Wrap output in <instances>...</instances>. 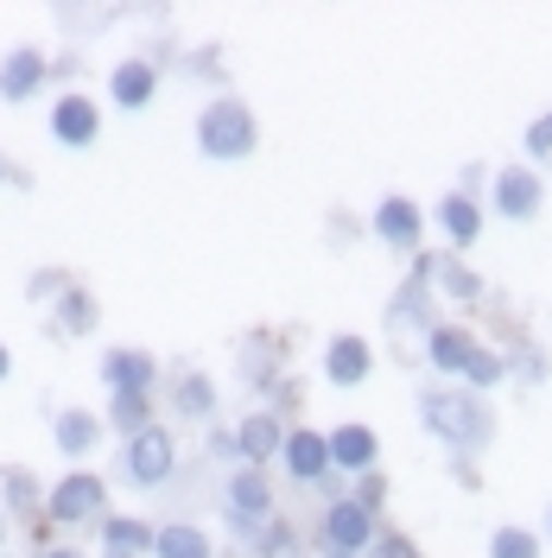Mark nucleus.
I'll list each match as a JSON object with an SVG mask.
<instances>
[{"mask_svg":"<svg viewBox=\"0 0 552 558\" xmlns=\"http://www.w3.org/2000/svg\"><path fill=\"white\" fill-rule=\"evenodd\" d=\"M495 209H502V216H533V209H540V178L533 172H502L495 178Z\"/></svg>","mask_w":552,"mask_h":558,"instance_id":"9d476101","label":"nucleus"},{"mask_svg":"<svg viewBox=\"0 0 552 558\" xmlns=\"http://www.w3.org/2000/svg\"><path fill=\"white\" fill-rule=\"evenodd\" d=\"M89 324H96V305H89L83 292H70L64 299V330H89Z\"/></svg>","mask_w":552,"mask_h":558,"instance_id":"393cba45","label":"nucleus"},{"mask_svg":"<svg viewBox=\"0 0 552 558\" xmlns=\"http://www.w3.org/2000/svg\"><path fill=\"white\" fill-rule=\"evenodd\" d=\"M38 83H45V58H38L33 45H13L7 64H0V96H7V102H26Z\"/></svg>","mask_w":552,"mask_h":558,"instance_id":"39448f33","label":"nucleus"},{"mask_svg":"<svg viewBox=\"0 0 552 558\" xmlns=\"http://www.w3.org/2000/svg\"><path fill=\"white\" fill-rule=\"evenodd\" d=\"M45 558H83V553H45Z\"/></svg>","mask_w":552,"mask_h":558,"instance_id":"c85d7f7f","label":"nucleus"},{"mask_svg":"<svg viewBox=\"0 0 552 558\" xmlns=\"http://www.w3.org/2000/svg\"><path fill=\"white\" fill-rule=\"evenodd\" d=\"M0 375H7V349H0Z\"/></svg>","mask_w":552,"mask_h":558,"instance_id":"c756f323","label":"nucleus"},{"mask_svg":"<svg viewBox=\"0 0 552 558\" xmlns=\"http://www.w3.org/2000/svg\"><path fill=\"white\" fill-rule=\"evenodd\" d=\"M464 375H470V381H477V387H489V381H502V362H495V355H483V349H477Z\"/></svg>","mask_w":552,"mask_h":558,"instance_id":"a878e982","label":"nucleus"},{"mask_svg":"<svg viewBox=\"0 0 552 558\" xmlns=\"http://www.w3.org/2000/svg\"><path fill=\"white\" fill-rule=\"evenodd\" d=\"M103 546L115 558H134L153 546V526H140V521H103Z\"/></svg>","mask_w":552,"mask_h":558,"instance_id":"a211bd4d","label":"nucleus"},{"mask_svg":"<svg viewBox=\"0 0 552 558\" xmlns=\"http://www.w3.org/2000/svg\"><path fill=\"white\" fill-rule=\"evenodd\" d=\"M279 445H286V438H279V425H274L267 413H254V418L242 425V432H236V451H242L248 463H261V457H274Z\"/></svg>","mask_w":552,"mask_h":558,"instance_id":"2eb2a0df","label":"nucleus"},{"mask_svg":"<svg viewBox=\"0 0 552 558\" xmlns=\"http://www.w3.org/2000/svg\"><path fill=\"white\" fill-rule=\"evenodd\" d=\"M96 128H103V114H96V102H89V96H64V102L51 108V134L64 140V146H89V140H96Z\"/></svg>","mask_w":552,"mask_h":558,"instance_id":"423d86ee","label":"nucleus"},{"mask_svg":"<svg viewBox=\"0 0 552 558\" xmlns=\"http://www.w3.org/2000/svg\"><path fill=\"white\" fill-rule=\"evenodd\" d=\"M89 445H96V418H89V413H58V451L83 457Z\"/></svg>","mask_w":552,"mask_h":558,"instance_id":"6ab92c4d","label":"nucleus"},{"mask_svg":"<svg viewBox=\"0 0 552 558\" xmlns=\"http://www.w3.org/2000/svg\"><path fill=\"white\" fill-rule=\"evenodd\" d=\"M103 483L96 476H70V483H58L51 488V521H64V526H76V521H96L103 514Z\"/></svg>","mask_w":552,"mask_h":558,"instance_id":"20e7f679","label":"nucleus"},{"mask_svg":"<svg viewBox=\"0 0 552 558\" xmlns=\"http://www.w3.org/2000/svg\"><path fill=\"white\" fill-rule=\"evenodd\" d=\"M439 216H445V229L457 235V242H477V204H470V197H445Z\"/></svg>","mask_w":552,"mask_h":558,"instance_id":"412c9836","label":"nucleus"},{"mask_svg":"<svg viewBox=\"0 0 552 558\" xmlns=\"http://www.w3.org/2000/svg\"><path fill=\"white\" fill-rule=\"evenodd\" d=\"M103 375H108L115 393H146V387H153V355H128V349H115V355L103 362Z\"/></svg>","mask_w":552,"mask_h":558,"instance_id":"ddd939ff","label":"nucleus"},{"mask_svg":"<svg viewBox=\"0 0 552 558\" xmlns=\"http://www.w3.org/2000/svg\"><path fill=\"white\" fill-rule=\"evenodd\" d=\"M324 533H331V546H337V553H356V546H369L375 521H369V508H362V501H337V508H331V521H324Z\"/></svg>","mask_w":552,"mask_h":558,"instance_id":"0eeeda50","label":"nucleus"},{"mask_svg":"<svg viewBox=\"0 0 552 558\" xmlns=\"http://www.w3.org/2000/svg\"><path fill=\"white\" fill-rule=\"evenodd\" d=\"M178 407H184V413H197V418H204L209 407H216V393H209V381H204V375H191V381L178 387Z\"/></svg>","mask_w":552,"mask_h":558,"instance_id":"b1692460","label":"nucleus"},{"mask_svg":"<svg viewBox=\"0 0 552 558\" xmlns=\"http://www.w3.org/2000/svg\"><path fill=\"white\" fill-rule=\"evenodd\" d=\"M267 508H274V495H267V483L248 470V476H236L229 483V521H267Z\"/></svg>","mask_w":552,"mask_h":558,"instance_id":"f8f14e48","label":"nucleus"},{"mask_svg":"<svg viewBox=\"0 0 552 558\" xmlns=\"http://www.w3.org/2000/svg\"><path fill=\"white\" fill-rule=\"evenodd\" d=\"M324 375H331L337 387H356L362 375H369V343H362V337H337L331 355H324Z\"/></svg>","mask_w":552,"mask_h":558,"instance_id":"1a4fd4ad","label":"nucleus"},{"mask_svg":"<svg viewBox=\"0 0 552 558\" xmlns=\"http://www.w3.org/2000/svg\"><path fill=\"white\" fill-rule=\"evenodd\" d=\"M279 451H286V470H292L299 483H317V476L331 470V451H324V438H317V432H292Z\"/></svg>","mask_w":552,"mask_h":558,"instance_id":"6e6552de","label":"nucleus"},{"mask_svg":"<svg viewBox=\"0 0 552 558\" xmlns=\"http://www.w3.org/2000/svg\"><path fill=\"white\" fill-rule=\"evenodd\" d=\"M115 102L121 108H146L153 102V64H121L115 70Z\"/></svg>","mask_w":552,"mask_h":558,"instance_id":"dca6fc26","label":"nucleus"},{"mask_svg":"<svg viewBox=\"0 0 552 558\" xmlns=\"http://www.w3.org/2000/svg\"><path fill=\"white\" fill-rule=\"evenodd\" d=\"M375 229H381V242L413 247V242H419V209L407 204V197H387V204L375 209Z\"/></svg>","mask_w":552,"mask_h":558,"instance_id":"4468645a","label":"nucleus"},{"mask_svg":"<svg viewBox=\"0 0 552 558\" xmlns=\"http://www.w3.org/2000/svg\"><path fill=\"white\" fill-rule=\"evenodd\" d=\"M470 355H477V343L464 330H432V362L439 368H470Z\"/></svg>","mask_w":552,"mask_h":558,"instance_id":"aec40b11","label":"nucleus"},{"mask_svg":"<svg viewBox=\"0 0 552 558\" xmlns=\"http://www.w3.org/2000/svg\"><path fill=\"white\" fill-rule=\"evenodd\" d=\"M197 146L209 159H242L254 153V114L242 102H209L204 121H197Z\"/></svg>","mask_w":552,"mask_h":558,"instance_id":"f03ea898","label":"nucleus"},{"mask_svg":"<svg viewBox=\"0 0 552 558\" xmlns=\"http://www.w3.org/2000/svg\"><path fill=\"white\" fill-rule=\"evenodd\" d=\"M121 470H128V476H134L140 488L166 483V476H172V438H166L159 425L134 432V438H128V451H121Z\"/></svg>","mask_w":552,"mask_h":558,"instance_id":"7ed1b4c3","label":"nucleus"},{"mask_svg":"<svg viewBox=\"0 0 552 558\" xmlns=\"http://www.w3.org/2000/svg\"><path fill=\"white\" fill-rule=\"evenodd\" d=\"M489 558H540V546H533V533L502 526V533H495V546H489Z\"/></svg>","mask_w":552,"mask_h":558,"instance_id":"4be33fe9","label":"nucleus"},{"mask_svg":"<svg viewBox=\"0 0 552 558\" xmlns=\"http://www.w3.org/2000/svg\"><path fill=\"white\" fill-rule=\"evenodd\" d=\"M381 558H419V553L407 546V539H381Z\"/></svg>","mask_w":552,"mask_h":558,"instance_id":"cd10ccee","label":"nucleus"},{"mask_svg":"<svg viewBox=\"0 0 552 558\" xmlns=\"http://www.w3.org/2000/svg\"><path fill=\"white\" fill-rule=\"evenodd\" d=\"M115 425L134 438V432H146V393H115Z\"/></svg>","mask_w":552,"mask_h":558,"instance_id":"5701e85b","label":"nucleus"},{"mask_svg":"<svg viewBox=\"0 0 552 558\" xmlns=\"http://www.w3.org/2000/svg\"><path fill=\"white\" fill-rule=\"evenodd\" d=\"M527 153H552V114H540V121L527 128Z\"/></svg>","mask_w":552,"mask_h":558,"instance_id":"bb28decb","label":"nucleus"},{"mask_svg":"<svg viewBox=\"0 0 552 558\" xmlns=\"http://www.w3.org/2000/svg\"><path fill=\"white\" fill-rule=\"evenodd\" d=\"M153 553L159 558H209V539L197 526H166V533H153Z\"/></svg>","mask_w":552,"mask_h":558,"instance_id":"f3484780","label":"nucleus"},{"mask_svg":"<svg viewBox=\"0 0 552 558\" xmlns=\"http://www.w3.org/2000/svg\"><path fill=\"white\" fill-rule=\"evenodd\" d=\"M425 425L439 438H451L457 451H477L489 438V413H483V400H470V393H425Z\"/></svg>","mask_w":552,"mask_h":558,"instance_id":"f257e3e1","label":"nucleus"},{"mask_svg":"<svg viewBox=\"0 0 552 558\" xmlns=\"http://www.w3.org/2000/svg\"><path fill=\"white\" fill-rule=\"evenodd\" d=\"M324 451H331V463H344V470H369L375 463V432L369 425H344L337 438H324Z\"/></svg>","mask_w":552,"mask_h":558,"instance_id":"9b49d317","label":"nucleus"}]
</instances>
